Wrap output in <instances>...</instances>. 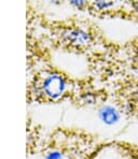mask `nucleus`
<instances>
[{
	"label": "nucleus",
	"instance_id": "20e7f679",
	"mask_svg": "<svg viewBox=\"0 0 138 159\" xmlns=\"http://www.w3.org/2000/svg\"><path fill=\"white\" fill-rule=\"evenodd\" d=\"M99 116L104 123L109 124V125H112V124L117 123V121L119 120V118H120L119 112L117 111L113 107H110V106L102 107L99 111Z\"/></svg>",
	"mask_w": 138,
	"mask_h": 159
},
{
	"label": "nucleus",
	"instance_id": "423d86ee",
	"mask_svg": "<svg viewBox=\"0 0 138 159\" xmlns=\"http://www.w3.org/2000/svg\"><path fill=\"white\" fill-rule=\"evenodd\" d=\"M70 4L74 7H76L77 9H80V10H84L86 9L88 10V1H71Z\"/></svg>",
	"mask_w": 138,
	"mask_h": 159
},
{
	"label": "nucleus",
	"instance_id": "f03ea898",
	"mask_svg": "<svg viewBox=\"0 0 138 159\" xmlns=\"http://www.w3.org/2000/svg\"><path fill=\"white\" fill-rule=\"evenodd\" d=\"M46 28L53 45L70 53L88 52L96 39L90 25L77 20L51 22Z\"/></svg>",
	"mask_w": 138,
	"mask_h": 159
},
{
	"label": "nucleus",
	"instance_id": "f257e3e1",
	"mask_svg": "<svg viewBox=\"0 0 138 159\" xmlns=\"http://www.w3.org/2000/svg\"><path fill=\"white\" fill-rule=\"evenodd\" d=\"M72 81L65 72L46 66L34 70L26 85V102L29 104L56 103L74 97Z\"/></svg>",
	"mask_w": 138,
	"mask_h": 159
},
{
	"label": "nucleus",
	"instance_id": "0eeeda50",
	"mask_svg": "<svg viewBox=\"0 0 138 159\" xmlns=\"http://www.w3.org/2000/svg\"><path fill=\"white\" fill-rule=\"evenodd\" d=\"M131 6H132V8H133V11H134V12L138 15V1L132 2V3H131Z\"/></svg>",
	"mask_w": 138,
	"mask_h": 159
},
{
	"label": "nucleus",
	"instance_id": "39448f33",
	"mask_svg": "<svg viewBox=\"0 0 138 159\" xmlns=\"http://www.w3.org/2000/svg\"><path fill=\"white\" fill-rule=\"evenodd\" d=\"M113 6L114 2L112 1H92L88 2V10L94 15H99L104 11H108Z\"/></svg>",
	"mask_w": 138,
	"mask_h": 159
},
{
	"label": "nucleus",
	"instance_id": "6e6552de",
	"mask_svg": "<svg viewBox=\"0 0 138 159\" xmlns=\"http://www.w3.org/2000/svg\"><path fill=\"white\" fill-rule=\"evenodd\" d=\"M135 62H136V65L138 67V52L136 53V56H135Z\"/></svg>",
	"mask_w": 138,
	"mask_h": 159
},
{
	"label": "nucleus",
	"instance_id": "7ed1b4c3",
	"mask_svg": "<svg viewBox=\"0 0 138 159\" xmlns=\"http://www.w3.org/2000/svg\"><path fill=\"white\" fill-rule=\"evenodd\" d=\"M26 152L29 155L40 152L43 141L41 139V130L39 125L35 124L30 119L27 118L26 123Z\"/></svg>",
	"mask_w": 138,
	"mask_h": 159
}]
</instances>
